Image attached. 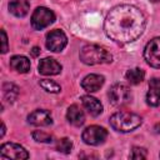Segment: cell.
<instances>
[{
	"instance_id": "obj_19",
	"label": "cell",
	"mask_w": 160,
	"mask_h": 160,
	"mask_svg": "<svg viewBox=\"0 0 160 160\" xmlns=\"http://www.w3.org/2000/svg\"><path fill=\"white\" fill-rule=\"evenodd\" d=\"M2 90H4V98L5 100H8L9 102H14L19 95V88L14 84H4L2 86Z\"/></svg>"
},
{
	"instance_id": "obj_1",
	"label": "cell",
	"mask_w": 160,
	"mask_h": 160,
	"mask_svg": "<svg viewBox=\"0 0 160 160\" xmlns=\"http://www.w3.org/2000/svg\"><path fill=\"white\" fill-rule=\"evenodd\" d=\"M146 19L142 11L130 4L112 8L106 15L104 30L115 42L128 44L136 40L145 30Z\"/></svg>"
},
{
	"instance_id": "obj_8",
	"label": "cell",
	"mask_w": 160,
	"mask_h": 160,
	"mask_svg": "<svg viewBox=\"0 0 160 160\" xmlns=\"http://www.w3.org/2000/svg\"><path fill=\"white\" fill-rule=\"evenodd\" d=\"M46 48L52 52H60L68 44V38L62 30L55 29L46 35Z\"/></svg>"
},
{
	"instance_id": "obj_21",
	"label": "cell",
	"mask_w": 160,
	"mask_h": 160,
	"mask_svg": "<svg viewBox=\"0 0 160 160\" xmlns=\"http://www.w3.org/2000/svg\"><path fill=\"white\" fill-rule=\"evenodd\" d=\"M72 149V142L70 139L68 138H62V139H59L58 142H56V150L62 152V154H69Z\"/></svg>"
},
{
	"instance_id": "obj_13",
	"label": "cell",
	"mask_w": 160,
	"mask_h": 160,
	"mask_svg": "<svg viewBox=\"0 0 160 160\" xmlns=\"http://www.w3.org/2000/svg\"><path fill=\"white\" fill-rule=\"evenodd\" d=\"M104 85V76L99 74L86 75L81 81V88L88 92H95Z\"/></svg>"
},
{
	"instance_id": "obj_25",
	"label": "cell",
	"mask_w": 160,
	"mask_h": 160,
	"mask_svg": "<svg viewBox=\"0 0 160 160\" xmlns=\"http://www.w3.org/2000/svg\"><path fill=\"white\" fill-rule=\"evenodd\" d=\"M39 54H40V48L34 46V48L31 49V55H32V56H38Z\"/></svg>"
},
{
	"instance_id": "obj_16",
	"label": "cell",
	"mask_w": 160,
	"mask_h": 160,
	"mask_svg": "<svg viewBox=\"0 0 160 160\" xmlns=\"http://www.w3.org/2000/svg\"><path fill=\"white\" fill-rule=\"evenodd\" d=\"M30 9V4L28 0H10L9 2V11L18 16V18H24Z\"/></svg>"
},
{
	"instance_id": "obj_2",
	"label": "cell",
	"mask_w": 160,
	"mask_h": 160,
	"mask_svg": "<svg viewBox=\"0 0 160 160\" xmlns=\"http://www.w3.org/2000/svg\"><path fill=\"white\" fill-rule=\"evenodd\" d=\"M110 126L119 132H129L139 128L142 122L140 115L130 111H116L109 119Z\"/></svg>"
},
{
	"instance_id": "obj_24",
	"label": "cell",
	"mask_w": 160,
	"mask_h": 160,
	"mask_svg": "<svg viewBox=\"0 0 160 160\" xmlns=\"http://www.w3.org/2000/svg\"><path fill=\"white\" fill-rule=\"evenodd\" d=\"M1 52L5 54L8 50H9V46H8V36H6V32L4 29H1Z\"/></svg>"
},
{
	"instance_id": "obj_4",
	"label": "cell",
	"mask_w": 160,
	"mask_h": 160,
	"mask_svg": "<svg viewBox=\"0 0 160 160\" xmlns=\"http://www.w3.org/2000/svg\"><path fill=\"white\" fill-rule=\"evenodd\" d=\"M108 98L114 106H124L131 101V91L124 84H115L109 89Z\"/></svg>"
},
{
	"instance_id": "obj_26",
	"label": "cell",
	"mask_w": 160,
	"mask_h": 160,
	"mask_svg": "<svg viewBox=\"0 0 160 160\" xmlns=\"http://www.w3.org/2000/svg\"><path fill=\"white\" fill-rule=\"evenodd\" d=\"M5 130H6V129H5V124H4V122H1V134H0V136H1V138L5 135Z\"/></svg>"
},
{
	"instance_id": "obj_10",
	"label": "cell",
	"mask_w": 160,
	"mask_h": 160,
	"mask_svg": "<svg viewBox=\"0 0 160 160\" xmlns=\"http://www.w3.org/2000/svg\"><path fill=\"white\" fill-rule=\"evenodd\" d=\"M28 122L34 126H49L52 124V118L48 110L38 109L28 115Z\"/></svg>"
},
{
	"instance_id": "obj_17",
	"label": "cell",
	"mask_w": 160,
	"mask_h": 160,
	"mask_svg": "<svg viewBox=\"0 0 160 160\" xmlns=\"http://www.w3.org/2000/svg\"><path fill=\"white\" fill-rule=\"evenodd\" d=\"M10 68L16 72L25 74L30 70V60L22 55H15L10 59Z\"/></svg>"
},
{
	"instance_id": "obj_27",
	"label": "cell",
	"mask_w": 160,
	"mask_h": 160,
	"mask_svg": "<svg viewBox=\"0 0 160 160\" xmlns=\"http://www.w3.org/2000/svg\"><path fill=\"white\" fill-rule=\"evenodd\" d=\"M151 1H154V2H160V0H151Z\"/></svg>"
},
{
	"instance_id": "obj_22",
	"label": "cell",
	"mask_w": 160,
	"mask_h": 160,
	"mask_svg": "<svg viewBox=\"0 0 160 160\" xmlns=\"http://www.w3.org/2000/svg\"><path fill=\"white\" fill-rule=\"evenodd\" d=\"M32 139L36 140L38 142H45V144H50L52 142V136L48 132H44L41 130H35L32 132Z\"/></svg>"
},
{
	"instance_id": "obj_7",
	"label": "cell",
	"mask_w": 160,
	"mask_h": 160,
	"mask_svg": "<svg viewBox=\"0 0 160 160\" xmlns=\"http://www.w3.org/2000/svg\"><path fill=\"white\" fill-rule=\"evenodd\" d=\"M144 59L148 65L160 69V38L151 39L144 49Z\"/></svg>"
},
{
	"instance_id": "obj_11",
	"label": "cell",
	"mask_w": 160,
	"mask_h": 160,
	"mask_svg": "<svg viewBox=\"0 0 160 160\" xmlns=\"http://www.w3.org/2000/svg\"><path fill=\"white\" fill-rule=\"evenodd\" d=\"M39 72L45 76H51V75H58L61 71V65L52 58H44L39 62Z\"/></svg>"
},
{
	"instance_id": "obj_23",
	"label": "cell",
	"mask_w": 160,
	"mask_h": 160,
	"mask_svg": "<svg viewBox=\"0 0 160 160\" xmlns=\"http://www.w3.org/2000/svg\"><path fill=\"white\" fill-rule=\"evenodd\" d=\"M146 156H148L146 149L139 148V146H134L131 150V154H130V158L134 160H142V159H146Z\"/></svg>"
},
{
	"instance_id": "obj_12",
	"label": "cell",
	"mask_w": 160,
	"mask_h": 160,
	"mask_svg": "<svg viewBox=\"0 0 160 160\" xmlns=\"http://www.w3.org/2000/svg\"><path fill=\"white\" fill-rule=\"evenodd\" d=\"M146 102L150 106L160 105V78H152L149 81V90L146 94Z\"/></svg>"
},
{
	"instance_id": "obj_3",
	"label": "cell",
	"mask_w": 160,
	"mask_h": 160,
	"mask_svg": "<svg viewBox=\"0 0 160 160\" xmlns=\"http://www.w3.org/2000/svg\"><path fill=\"white\" fill-rule=\"evenodd\" d=\"M80 60L86 65H98V64H108L112 61L111 54L102 46L95 44H88L81 48L79 54Z\"/></svg>"
},
{
	"instance_id": "obj_9",
	"label": "cell",
	"mask_w": 160,
	"mask_h": 160,
	"mask_svg": "<svg viewBox=\"0 0 160 160\" xmlns=\"http://www.w3.org/2000/svg\"><path fill=\"white\" fill-rule=\"evenodd\" d=\"M0 156L5 158V159H28L29 154L28 151L19 144H14V142H6L2 144L0 148Z\"/></svg>"
},
{
	"instance_id": "obj_18",
	"label": "cell",
	"mask_w": 160,
	"mask_h": 160,
	"mask_svg": "<svg viewBox=\"0 0 160 160\" xmlns=\"http://www.w3.org/2000/svg\"><path fill=\"white\" fill-rule=\"evenodd\" d=\"M125 78H126V80H128L130 84L138 85V84H140V82L144 80L145 72H144V70L140 69V68H134V69H130V70L126 71Z\"/></svg>"
},
{
	"instance_id": "obj_20",
	"label": "cell",
	"mask_w": 160,
	"mask_h": 160,
	"mask_svg": "<svg viewBox=\"0 0 160 160\" xmlns=\"http://www.w3.org/2000/svg\"><path fill=\"white\" fill-rule=\"evenodd\" d=\"M40 86L48 91V92H52V94H58L61 91V88L59 84H56L55 81L52 80H48V79H44V80H40Z\"/></svg>"
},
{
	"instance_id": "obj_14",
	"label": "cell",
	"mask_w": 160,
	"mask_h": 160,
	"mask_svg": "<svg viewBox=\"0 0 160 160\" xmlns=\"http://www.w3.org/2000/svg\"><path fill=\"white\" fill-rule=\"evenodd\" d=\"M66 119L68 121L74 126H81L85 122V114L81 110V108L76 104L70 105L66 111Z\"/></svg>"
},
{
	"instance_id": "obj_5",
	"label": "cell",
	"mask_w": 160,
	"mask_h": 160,
	"mask_svg": "<svg viewBox=\"0 0 160 160\" xmlns=\"http://www.w3.org/2000/svg\"><path fill=\"white\" fill-rule=\"evenodd\" d=\"M55 21V14L44 6H39L31 15V26L35 30H42Z\"/></svg>"
},
{
	"instance_id": "obj_6",
	"label": "cell",
	"mask_w": 160,
	"mask_h": 160,
	"mask_svg": "<svg viewBox=\"0 0 160 160\" xmlns=\"http://www.w3.org/2000/svg\"><path fill=\"white\" fill-rule=\"evenodd\" d=\"M81 138L85 144L91 145V146H98V145H101L102 142H105V140L108 138V131L101 126L91 125V126H88L82 131Z\"/></svg>"
},
{
	"instance_id": "obj_15",
	"label": "cell",
	"mask_w": 160,
	"mask_h": 160,
	"mask_svg": "<svg viewBox=\"0 0 160 160\" xmlns=\"http://www.w3.org/2000/svg\"><path fill=\"white\" fill-rule=\"evenodd\" d=\"M80 99H81L84 108L88 110V112L91 116H99L102 112V105L96 98L90 96V95H82Z\"/></svg>"
}]
</instances>
